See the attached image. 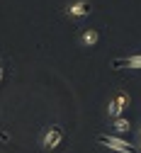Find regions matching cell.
<instances>
[{
	"label": "cell",
	"mask_w": 141,
	"mask_h": 153,
	"mask_svg": "<svg viewBox=\"0 0 141 153\" xmlns=\"http://www.w3.org/2000/svg\"><path fill=\"white\" fill-rule=\"evenodd\" d=\"M129 102H131L129 92H124V90H117V92L112 95V97H110V102H107V117H110V119L124 117V109L129 107Z\"/></svg>",
	"instance_id": "cell-1"
},
{
	"label": "cell",
	"mask_w": 141,
	"mask_h": 153,
	"mask_svg": "<svg viewBox=\"0 0 141 153\" xmlns=\"http://www.w3.org/2000/svg\"><path fill=\"white\" fill-rule=\"evenodd\" d=\"M97 143L105 146V148H110V151H114V153H136V146H131L129 141L114 136V134H100Z\"/></svg>",
	"instance_id": "cell-2"
},
{
	"label": "cell",
	"mask_w": 141,
	"mask_h": 153,
	"mask_svg": "<svg viewBox=\"0 0 141 153\" xmlns=\"http://www.w3.org/2000/svg\"><path fill=\"white\" fill-rule=\"evenodd\" d=\"M63 136H66L63 126H61V124H51V126H46V129H44L42 141H39V143H42V148H44V151H54V148L61 146Z\"/></svg>",
	"instance_id": "cell-3"
},
{
	"label": "cell",
	"mask_w": 141,
	"mask_h": 153,
	"mask_svg": "<svg viewBox=\"0 0 141 153\" xmlns=\"http://www.w3.org/2000/svg\"><path fill=\"white\" fill-rule=\"evenodd\" d=\"M63 15L68 20H85V17L93 15V3L90 0H73L63 7Z\"/></svg>",
	"instance_id": "cell-4"
},
{
	"label": "cell",
	"mask_w": 141,
	"mask_h": 153,
	"mask_svg": "<svg viewBox=\"0 0 141 153\" xmlns=\"http://www.w3.org/2000/svg\"><path fill=\"white\" fill-rule=\"evenodd\" d=\"M114 71H141V53H131V56H119L110 63Z\"/></svg>",
	"instance_id": "cell-5"
},
{
	"label": "cell",
	"mask_w": 141,
	"mask_h": 153,
	"mask_svg": "<svg viewBox=\"0 0 141 153\" xmlns=\"http://www.w3.org/2000/svg\"><path fill=\"white\" fill-rule=\"evenodd\" d=\"M100 42V29H93V27H83L78 34V44L83 46V49H90Z\"/></svg>",
	"instance_id": "cell-6"
},
{
	"label": "cell",
	"mask_w": 141,
	"mask_h": 153,
	"mask_svg": "<svg viewBox=\"0 0 141 153\" xmlns=\"http://www.w3.org/2000/svg\"><path fill=\"white\" fill-rule=\"evenodd\" d=\"M112 131H114V136L122 139L124 134L131 131V122H129L127 117H117V119H112Z\"/></svg>",
	"instance_id": "cell-7"
},
{
	"label": "cell",
	"mask_w": 141,
	"mask_h": 153,
	"mask_svg": "<svg viewBox=\"0 0 141 153\" xmlns=\"http://www.w3.org/2000/svg\"><path fill=\"white\" fill-rule=\"evenodd\" d=\"M3 75H5V68L0 66V83H3Z\"/></svg>",
	"instance_id": "cell-8"
},
{
	"label": "cell",
	"mask_w": 141,
	"mask_h": 153,
	"mask_svg": "<svg viewBox=\"0 0 141 153\" xmlns=\"http://www.w3.org/2000/svg\"><path fill=\"white\" fill-rule=\"evenodd\" d=\"M136 134H139V139H141V124H139V126H136Z\"/></svg>",
	"instance_id": "cell-9"
},
{
	"label": "cell",
	"mask_w": 141,
	"mask_h": 153,
	"mask_svg": "<svg viewBox=\"0 0 141 153\" xmlns=\"http://www.w3.org/2000/svg\"><path fill=\"white\" fill-rule=\"evenodd\" d=\"M139 148H141V141H139Z\"/></svg>",
	"instance_id": "cell-10"
}]
</instances>
